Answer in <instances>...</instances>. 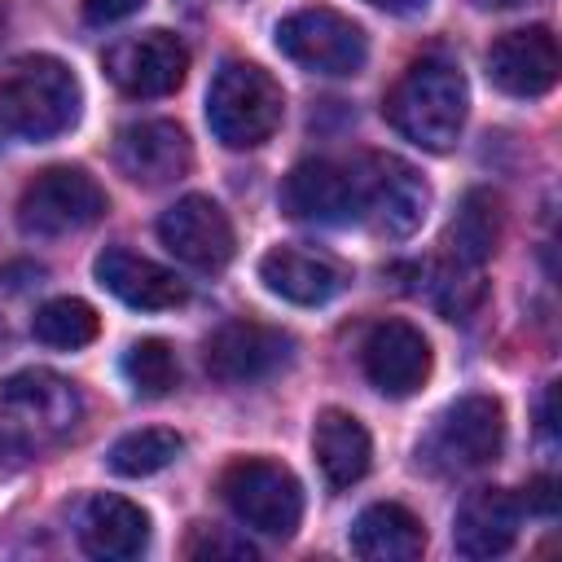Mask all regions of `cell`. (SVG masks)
<instances>
[{
  "instance_id": "cell-1",
  "label": "cell",
  "mask_w": 562,
  "mask_h": 562,
  "mask_svg": "<svg viewBox=\"0 0 562 562\" xmlns=\"http://www.w3.org/2000/svg\"><path fill=\"white\" fill-rule=\"evenodd\" d=\"M83 426V391L53 369H22L0 382V461L26 465L61 443H70Z\"/></svg>"
},
{
  "instance_id": "cell-2",
  "label": "cell",
  "mask_w": 562,
  "mask_h": 562,
  "mask_svg": "<svg viewBox=\"0 0 562 562\" xmlns=\"http://www.w3.org/2000/svg\"><path fill=\"white\" fill-rule=\"evenodd\" d=\"M465 110H470L465 75L443 53H426V57L408 61V70L391 83V92L382 101L386 123L404 140H413L430 154H443L457 145V136L465 127Z\"/></svg>"
},
{
  "instance_id": "cell-3",
  "label": "cell",
  "mask_w": 562,
  "mask_h": 562,
  "mask_svg": "<svg viewBox=\"0 0 562 562\" xmlns=\"http://www.w3.org/2000/svg\"><path fill=\"white\" fill-rule=\"evenodd\" d=\"M79 105V79L61 57L26 53L0 66V132L18 140H53L75 127Z\"/></svg>"
},
{
  "instance_id": "cell-4",
  "label": "cell",
  "mask_w": 562,
  "mask_h": 562,
  "mask_svg": "<svg viewBox=\"0 0 562 562\" xmlns=\"http://www.w3.org/2000/svg\"><path fill=\"white\" fill-rule=\"evenodd\" d=\"M285 114L281 83L255 61H224L206 88V127L224 149L263 145Z\"/></svg>"
},
{
  "instance_id": "cell-5",
  "label": "cell",
  "mask_w": 562,
  "mask_h": 562,
  "mask_svg": "<svg viewBox=\"0 0 562 562\" xmlns=\"http://www.w3.org/2000/svg\"><path fill=\"white\" fill-rule=\"evenodd\" d=\"M505 443V408L496 395H461L452 400L426 439L417 443V465L430 474H465L501 457Z\"/></svg>"
},
{
  "instance_id": "cell-6",
  "label": "cell",
  "mask_w": 562,
  "mask_h": 562,
  "mask_svg": "<svg viewBox=\"0 0 562 562\" xmlns=\"http://www.w3.org/2000/svg\"><path fill=\"white\" fill-rule=\"evenodd\" d=\"M220 496L237 514V522L263 536H294L303 518V487L290 465L272 457H241L220 474Z\"/></svg>"
},
{
  "instance_id": "cell-7",
  "label": "cell",
  "mask_w": 562,
  "mask_h": 562,
  "mask_svg": "<svg viewBox=\"0 0 562 562\" xmlns=\"http://www.w3.org/2000/svg\"><path fill=\"white\" fill-rule=\"evenodd\" d=\"M277 48L312 70V75H360L364 70V57H369V40L360 31V22H351L347 13L338 9H325V4H307V9H294L277 22Z\"/></svg>"
},
{
  "instance_id": "cell-8",
  "label": "cell",
  "mask_w": 562,
  "mask_h": 562,
  "mask_svg": "<svg viewBox=\"0 0 562 562\" xmlns=\"http://www.w3.org/2000/svg\"><path fill=\"white\" fill-rule=\"evenodd\" d=\"M356 184H360V220L378 237H413L430 211V184L417 176L413 162L395 154H364L356 162Z\"/></svg>"
},
{
  "instance_id": "cell-9",
  "label": "cell",
  "mask_w": 562,
  "mask_h": 562,
  "mask_svg": "<svg viewBox=\"0 0 562 562\" xmlns=\"http://www.w3.org/2000/svg\"><path fill=\"white\" fill-rule=\"evenodd\" d=\"M110 198L83 167H44L18 198V224L26 237H61L97 224Z\"/></svg>"
},
{
  "instance_id": "cell-10",
  "label": "cell",
  "mask_w": 562,
  "mask_h": 562,
  "mask_svg": "<svg viewBox=\"0 0 562 562\" xmlns=\"http://www.w3.org/2000/svg\"><path fill=\"white\" fill-rule=\"evenodd\" d=\"M294 360V338L277 325L263 321H224L206 347H202V364L215 382L224 386H250L263 382L272 373H281Z\"/></svg>"
},
{
  "instance_id": "cell-11",
  "label": "cell",
  "mask_w": 562,
  "mask_h": 562,
  "mask_svg": "<svg viewBox=\"0 0 562 562\" xmlns=\"http://www.w3.org/2000/svg\"><path fill=\"white\" fill-rule=\"evenodd\" d=\"M158 237H162V246H167L180 263H189V268H198V272H220V268L233 259V250H237L233 220H228L224 206H220L215 198H206V193H184V198H176V202L162 211V220H158Z\"/></svg>"
},
{
  "instance_id": "cell-12",
  "label": "cell",
  "mask_w": 562,
  "mask_h": 562,
  "mask_svg": "<svg viewBox=\"0 0 562 562\" xmlns=\"http://www.w3.org/2000/svg\"><path fill=\"white\" fill-rule=\"evenodd\" d=\"M105 75L127 97H167L189 75V48L171 31L127 35L105 48Z\"/></svg>"
},
{
  "instance_id": "cell-13",
  "label": "cell",
  "mask_w": 562,
  "mask_h": 562,
  "mask_svg": "<svg viewBox=\"0 0 562 562\" xmlns=\"http://www.w3.org/2000/svg\"><path fill=\"white\" fill-rule=\"evenodd\" d=\"M281 211L303 224H351L360 220L356 167L334 158H307L281 180Z\"/></svg>"
},
{
  "instance_id": "cell-14",
  "label": "cell",
  "mask_w": 562,
  "mask_h": 562,
  "mask_svg": "<svg viewBox=\"0 0 562 562\" xmlns=\"http://www.w3.org/2000/svg\"><path fill=\"white\" fill-rule=\"evenodd\" d=\"M114 162L127 180L136 184H171L180 176H189L193 167V145H189V132L171 119H140V123H127L119 127L114 136Z\"/></svg>"
},
{
  "instance_id": "cell-15",
  "label": "cell",
  "mask_w": 562,
  "mask_h": 562,
  "mask_svg": "<svg viewBox=\"0 0 562 562\" xmlns=\"http://www.w3.org/2000/svg\"><path fill=\"white\" fill-rule=\"evenodd\" d=\"M360 364L382 395L404 400L417 395L422 382L430 378V342L408 321H378L360 347Z\"/></svg>"
},
{
  "instance_id": "cell-16",
  "label": "cell",
  "mask_w": 562,
  "mask_h": 562,
  "mask_svg": "<svg viewBox=\"0 0 562 562\" xmlns=\"http://www.w3.org/2000/svg\"><path fill=\"white\" fill-rule=\"evenodd\" d=\"M487 79L505 97H544L558 83V40L549 26H518L505 31L487 48Z\"/></svg>"
},
{
  "instance_id": "cell-17",
  "label": "cell",
  "mask_w": 562,
  "mask_h": 562,
  "mask_svg": "<svg viewBox=\"0 0 562 562\" xmlns=\"http://www.w3.org/2000/svg\"><path fill=\"white\" fill-rule=\"evenodd\" d=\"M259 281L299 307H321L334 294H342L351 285V268L325 250H307V246H272L259 259Z\"/></svg>"
},
{
  "instance_id": "cell-18",
  "label": "cell",
  "mask_w": 562,
  "mask_h": 562,
  "mask_svg": "<svg viewBox=\"0 0 562 562\" xmlns=\"http://www.w3.org/2000/svg\"><path fill=\"white\" fill-rule=\"evenodd\" d=\"M522 496L509 487H479L461 501L452 522V544L461 558H501L514 549L522 527Z\"/></svg>"
},
{
  "instance_id": "cell-19",
  "label": "cell",
  "mask_w": 562,
  "mask_h": 562,
  "mask_svg": "<svg viewBox=\"0 0 562 562\" xmlns=\"http://www.w3.org/2000/svg\"><path fill=\"white\" fill-rule=\"evenodd\" d=\"M92 272H97V281H101L114 299H123L127 307H140V312L180 307L184 294H189L184 281H180L171 268H162V263H154V259H145V255L127 250V246H105V250L97 255Z\"/></svg>"
},
{
  "instance_id": "cell-20",
  "label": "cell",
  "mask_w": 562,
  "mask_h": 562,
  "mask_svg": "<svg viewBox=\"0 0 562 562\" xmlns=\"http://www.w3.org/2000/svg\"><path fill=\"white\" fill-rule=\"evenodd\" d=\"M79 544L83 553L92 558H105V562H127V558H140L145 544H149V514L140 505H132L127 496H92L83 505V518H79Z\"/></svg>"
},
{
  "instance_id": "cell-21",
  "label": "cell",
  "mask_w": 562,
  "mask_h": 562,
  "mask_svg": "<svg viewBox=\"0 0 562 562\" xmlns=\"http://www.w3.org/2000/svg\"><path fill=\"white\" fill-rule=\"evenodd\" d=\"M426 549L422 518L400 501H378L351 522V553L364 562H413Z\"/></svg>"
},
{
  "instance_id": "cell-22",
  "label": "cell",
  "mask_w": 562,
  "mask_h": 562,
  "mask_svg": "<svg viewBox=\"0 0 562 562\" xmlns=\"http://www.w3.org/2000/svg\"><path fill=\"white\" fill-rule=\"evenodd\" d=\"M312 452H316V465L329 487H351L369 474L373 439L360 426V417H351L347 408H325L312 430Z\"/></svg>"
},
{
  "instance_id": "cell-23",
  "label": "cell",
  "mask_w": 562,
  "mask_h": 562,
  "mask_svg": "<svg viewBox=\"0 0 562 562\" xmlns=\"http://www.w3.org/2000/svg\"><path fill=\"white\" fill-rule=\"evenodd\" d=\"M501 233H505V202L501 193L492 189H470L443 233V250L448 259L465 263V268H483L496 246H501Z\"/></svg>"
},
{
  "instance_id": "cell-24",
  "label": "cell",
  "mask_w": 562,
  "mask_h": 562,
  "mask_svg": "<svg viewBox=\"0 0 562 562\" xmlns=\"http://www.w3.org/2000/svg\"><path fill=\"white\" fill-rule=\"evenodd\" d=\"M31 334L44 342V347H88L97 334H101V316L92 312V303L75 299V294H61V299H48L35 307L31 316Z\"/></svg>"
},
{
  "instance_id": "cell-25",
  "label": "cell",
  "mask_w": 562,
  "mask_h": 562,
  "mask_svg": "<svg viewBox=\"0 0 562 562\" xmlns=\"http://www.w3.org/2000/svg\"><path fill=\"white\" fill-rule=\"evenodd\" d=\"M184 452V439L167 426H145V430H127L123 439H114L110 448V470L123 479H145L167 470L176 457Z\"/></svg>"
},
{
  "instance_id": "cell-26",
  "label": "cell",
  "mask_w": 562,
  "mask_h": 562,
  "mask_svg": "<svg viewBox=\"0 0 562 562\" xmlns=\"http://www.w3.org/2000/svg\"><path fill=\"white\" fill-rule=\"evenodd\" d=\"M123 378L132 382L136 395L162 400V395L180 382V360H176L171 342H162V338H140V342H132L127 356H123Z\"/></svg>"
},
{
  "instance_id": "cell-27",
  "label": "cell",
  "mask_w": 562,
  "mask_h": 562,
  "mask_svg": "<svg viewBox=\"0 0 562 562\" xmlns=\"http://www.w3.org/2000/svg\"><path fill=\"white\" fill-rule=\"evenodd\" d=\"M426 272H430L426 294H430V303H435L448 321H465V316L483 303V268H465V263H457V259L443 255V259L430 263Z\"/></svg>"
},
{
  "instance_id": "cell-28",
  "label": "cell",
  "mask_w": 562,
  "mask_h": 562,
  "mask_svg": "<svg viewBox=\"0 0 562 562\" xmlns=\"http://www.w3.org/2000/svg\"><path fill=\"white\" fill-rule=\"evenodd\" d=\"M184 558H233V562H250L255 558V544H246V540H237V536H228V531H220V527H206V522H198L193 531H189V540H184Z\"/></svg>"
},
{
  "instance_id": "cell-29",
  "label": "cell",
  "mask_w": 562,
  "mask_h": 562,
  "mask_svg": "<svg viewBox=\"0 0 562 562\" xmlns=\"http://www.w3.org/2000/svg\"><path fill=\"white\" fill-rule=\"evenodd\" d=\"M522 509L553 518V514H558V479H549V474L531 479V483H527V496H522Z\"/></svg>"
},
{
  "instance_id": "cell-30",
  "label": "cell",
  "mask_w": 562,
  "mask_h": 562,
  "mask_svg": "<svg viewBox=\"0 0 562 562\" xmlns=\"http://www.w3.org/2000/svg\"><path fill=\"white\" fill-rule=\"evenodd\" d=\"M83 4V18L92 22V26H105V22H123V18H132L145 0H79Z\"/></svg>"
},
{
  "instance_id": "cell-31",
  "label": "cell",
  "mask_w": 562,
  "mask_h": 562,
  "mask_svg": "<svg viewBox=\"0 0 562 562\" xmlns=\"http://www.w3.org/2000/svg\"><path fill=\"white\" fill-rule=\"evenodd\" d=\"M369 4H378V9H386V13H400V18H413V13H422L430 0H369Z\"/></svg>"
},
{
  "instance_id": "cell-32",
  "label": "cell",
  "mask_w": 562,
  "mask_h": 562,
  "mask_svg": "<svg viewBox=\"0 0 562 562\" xmlns=\"http://www.w3.org/2000/svg\"><path fill=\"white\" fill-rule=\"evenodd\" d=\"M540 430H544V435H553V386L540 395Z\"/></svg>"
},
{
  "instance_id": "cell-33",
  "label": "cell",
  "mask_w": 562,
  "mask_h": 562,
  "mask_svg": "<svg viewBox=\"0 0 562 562\" xmlns=\"http://www.w3.org/2000/svg\"><path fill=\"white\" fill-rule=\"evenodd\" d=\"M474 9H509V4H518V0H470Z\"/></svg>"
},
{
  "instance_id": "cell-34",
  "label": "cell",
  "mask_w": 562,
  "mask_h": 562,
  "mask_svg": "<svg viewBox=\"0 0 562 562\" xmlns=\"http://www.w3.org/2000/svg\"><path fill=\"white\" fill-rule=\"evenodd\" d=\"M4 347H9V329H4V321H0V356H4Z\"/></svg>"
},
{
  "instance_id": "cell-35",
  "label": "cell",
  "mask_w": 562,
  "mask_h": 562,
  "mask_svg": "<svg viewBox=\"0 0 562 562\" xmlns=\"http://www.w3.org/2000/svg\"><path fill=\"white\" fill-rule=\"evenodd\" d=\"M0 31H4V9H0Z\"/></svg>"
}]
</instances>
